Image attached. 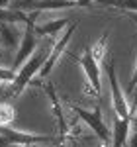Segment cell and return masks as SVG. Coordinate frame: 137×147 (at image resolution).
<instances>
[{
	"label": "cell",
	"mask_w": 137,
	"mask_h": 147,
	"mask_svg": "<svg viewBox=\"0 0 137 147\" xmlns=\"http://www.w3.org/2000/svg\"><path fill=\"white\" fill-rule=\"evenodd\" d=\"M131 127H135V129H137V108L131 110Z\"/></svg>",
	"instance_id": "16"
},
{
	"label": "cell",
	"mask_w": 137,
	"mask_h": 147,
	"mask_svg": "<svg viewBox=\"0 0 137 147\" xmlns=\"http://www.w3.org/2000/svg\"><path fill=\"white\" fill-rule=\"evenodd\" d=\"M49 51H51V47H47V49H39V51H35L34 55L30 57L26 63H24L22 67L18 69V73H16V79L12 82V88H10V96L12 98H18L22 90L32 82L34 77L39 75V71L43 67V63H45L47 55H49Z\"/></svg>",
	"instance_id": "2"
},
{
	"label": "cell",
	"mask_w": 137,
	"mask_h": 147,
	"mask_svg": "<svg viewBox=\"0 0 137 147\" xmlns=\"http://www.w3.org/2000/svg\"><path fill=\"white\" fill-rule=\"evenodd\" d=\"M129 147H137V129L131 134V139H129Z\"/></svg>",
	"instance_id": "17"
},
{
	"label": "cell",
	"mask_w": 137,
	"mask_h": 147,
	"mask_svg": "<svg viewBox=\"0 0 137 147\" xmlns=\"http://www.w3.org/2000/svg\"><path fill=\"white\" fill-rule=\"evenodd\" d=\"M43 88H45V92L49 94V98H51V102H53V112H55V116H57V122H59V131H61V139H65V136L68 134V125L67 122H65V116H63V108H61V102H59L57 94H55V88H53V84L49 82V84H43Z\"/></svg>",
	"instance_id": "10"
},
{
	"label": "cell",
	"mask_w": 137,
	"mask_h": 147,
	"mask_svg": "<svg viewBox=\"0 0 137 147\" xmlns=\"http://www.w3.org/2000/svg\"><path fill=\"white\" fill-rule=\"evenodd\" d=\"M12 24H0V41L6 49H14L16 47V35L10 30Z\"/></svg>",
	"instance_id": "13"
},
{
	"label": "cell",
	"mask_w": 137,
	"mask_h": 147,
	"mask_svg": "<svg viewBox=\"0 0 137 147\" xmlns=\"http://www.w3.org/2000/svg\"><path fill=\"white\" fill-rule=\"evenodd\" d=\"M135 86H137V61H135V71H133V77H131L129 84H127V92H131Z\"/></svg>",
	"instance_id": "15"
},
{
	"label": "cell",
	"mask_w": 137,
	"mask_h": 147,
	"mask_svg": "<svg viewBox=\"0 0 137 147\" xmlns=\"http://www.w3.org/2000/svg\"><path fill=\"white\" fill-rule=\"evenodd\" d=\"M75 30H77V24H71L67 28V32H65V35L59 39L55 45L51 47V51H49V55H47L45 63H43V67H41V71H39V75H37V79H47L49 75H51V71H53V67L57 65L59 57L63 55V51H65V47L68 45V41H71V37L75 35Z\"/></svg>",
	"instance_id": "6"
},
{
	"label": "cell",
	"mask_w": 137,
	"mask_h": 147,
	"mask_svg": "<svg viewBox=\"0 0 137 147\" xmlns=\"http://www.w3.org/2000/svg\"><path fill=\"white\" fill-rule=\"evenodd\" d=\"M75 6H79L77 0H20V2H14V8L32 12L63 10V8H75Z\"/></svg>",
	"instance_id": "7"
},
{
	"label": "cell",
	"mask_w": 137,
	"mask_h": 147,
	"mask_svg": "<svg viewBox=\"0 0 137 147\" xmlns=\"http://www.w3.org/2000/svg\"><path fill=\"white\" fill-rule=\"evenodd\" d=\"M104 67H106L108 79H110V92H112V104H114L116 116H120V118H129V116H131V110H129V106H127L126 94H124L122 86H120V82H118L114 59L106 55V59H104Z\"/></svg>",
	"instance_id": "3"
},
{
	"label": "cell",
	"mask_w": 137,
	"mask_h": 147,
	"mask_svg": "<svg viewBox=\"0 0 137 147\" xmlns=\"http://www.w3.org/2000/svg\"><path fill=\"white\" fill-rule=\"evenodd\" d=\"M129 127H131V116H129V118H120V116H116L114 131H112V147H126L127 145Z\"/></svg>",
	"instance_id": "8"
},
{
	"label": "cell",
	"mask_w": 137,
	"mask_h": 147,
	"mask_svg": "<svg viewBox=\"0 0 137 147\" xmlns=\"http://www.w3.org/2000/svg\"><path fill=\"white\" fill-rule=\"evenodd\" d=\"M10 4V0H0V8H6Z\"/></svg>",
	"instance_id": "18"
},
{
	"label": "cell",
	"mask_w": 137,
	"mask_h": 147,
	"mask_svg": "<svg viewBox=\"0 0 137 147\" xmlns=\"http://www.w3.org/2000/svg\"><path fill=\"white\" fill-rule=\"evenodd\" d=\"M59 147H65V143H61V145H59Z\"/></svg>",
	"instance_id": "19"
},
{
	"label": "cell",
	"mask_w": 137,
	"mask_h": 147,
	"mask_svg": "<svg viewBox=\"0 0 137 147\" xmlns=\"http://www.w3.org/2000/svg\"><path fill=\"white\" fill-rule=\"evenodd\" d=\"M126 147H127V145H126Z\"/></svg>",
	"instance_id": "21"
},
{
	"label": "cell",
	"mask_w": 137,
	"mask_h": 147,
	"mask_svg": "<svg viewBox=\"0 0 137 147\" xmlns=\"http://www.w3.org/2000/svg\"><path fill=\"white\" fill-rule=\"evenodd\" d=\"M67 24H68L67 18H65V20H51V22L41 24V26L34 24V32L39 35V37H43V35H49V37H53V35H57V32L65 30V26H67Z\"/></svg>",
	"instance_id": "11"
},
{
	"label": "cell",
	"mask_w": 137,
	"mask_h": 147,
	"mask_svg": "<svg viewBox=\"0 0 137 147\" xmlns=\"http://www.w3.org/2000/svg\"><path fill=\"white\" fill-rule=\"evenodd\" d=\"M16 118L14 104L8 100H0V125H10Z\"/></svg>",
	"instance_id": "12"
},
{
	"label": "cell",
	"mask_w": 137,
	"mask_h": 147,
	"mask_svg": "<svg viewBox=\"0 0 137 147\" xmlns=\"http://www.w3.org/2000/svg\"><path fill=\"white\" fill-rule=\"evenodd\" d=\"M102 6H112L118 10H131L137 12V0H98Z\"/></svg>",
	"instance_id": "14"
},
{
	"label": "cell",
	"mask_w": 137,
	"mask_h": 147,
	"mask_svg": "<svg viewBox=\"0 0 137 147\" xmlns=\"http://www.w3.org/2000/svg\"><path fill=\"white\" fill-rule=\"evenodd\" d=\"M32 147H39V145H32Z\"/></svg>",
	"instance_id": "20"
},
{
	"label": "cell",
	"mask_w": 137,
	"mask_h": 147,
	"mask_svg": "<svg viewBox=\"0 0 137 147\" xmlns=\"http://www.w3.org/2000/svg\"><path fill=\"white\" fill-rule=\"evenodd\" d=\"M71 108L75 110V114L90 127L96 136L100 137V141H102L104 145L110 143V127L104 124L102 112H100L98 108H96V110H86V108H80V106H71Z\"/></svg>",
	"instance_id": "4"
},
{
	"label": "cell",
	"mask_w": 137,
	"mask_h": 147,
	"mask_svg": "<svg viewBox=\"0 0 137 147\" xmlns=\"http://www.w3.org/2000/svg\"><path fill=\"white\" fill-rule=\"evenodd\" d=\"M37 16H39V12L26 14L24 10H18V8H0V24H30Z\"/></svg>",
	"instance_id": "9"
},
{
	"label": "cell",
	"mask_w": 137,
	"mask_h": 147,
	"mask_svg": "<svg viewBox=\"0 0 137 147\" xmlns=\"http://www.w3.org/2000/svg\"><path fill=\"white\" fill-rule=\"evenodd\" d=\"M108 35H102V39L98 43H94L92 47H86L84 55L79 57V65L82 67L86 80H88V86H90L92 94H96V98H100V92H102V84H100V63H102L106 55H108Z\"/></svg>",
	"instance_id": "1"
},
{
	"label": "cell",
	"mask_w": 137,
	"mask_h": 147,
	"mask_svg": "<svg viewBox=\"0 0 137 147\" xmlns=\"http://www.w3.org/2000/svg\"><path fill=\"white\" fill-rule=\"evenodd\" d=\"M34 24H35V20H32L30 24H26V32H24L20 49H18V53H16V57H14V63H12V71H16V73H18V69L22 67L24 63L35 53L37 37H39V35L34 32Z\"/></svg>",
	"instance_id": "5"
}]
</instances>
